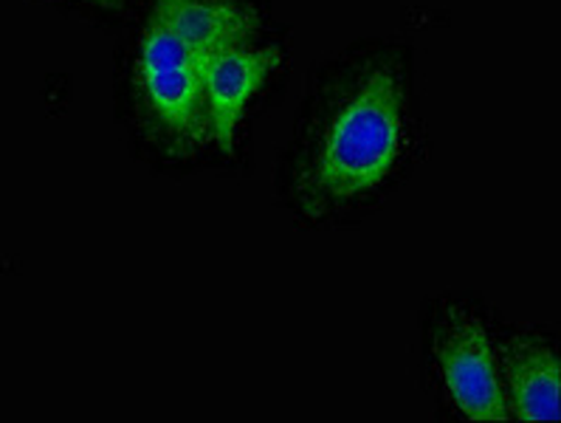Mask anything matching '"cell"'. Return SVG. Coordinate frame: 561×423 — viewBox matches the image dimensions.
<instances>
[{
	"instance_id": "cell-3",
	"label": "cell",
	"mask_w": 561,
	"mask_h": 423,
	"mask_svg": "<svg viewBox=\"0 0 561 423\" xmlns=\"http://www.w3.org/2000/svg\"><path fill=\"white\" fill-rule=\"evenodd\" d=\"M440 370L446 390L471 421H508V401L496 376L491 342L477 319H457L440 339Z\"/></svg>"
},
{
	"instance_id": "cell-5",
	"label": "cell",
	"mask_w": 561,
	"mask_h": 423,
	"mask_svg": "<svg viewBox=\"0 0 561 423\" xmlns=\"http://www.w3.org/2000/svg\"><path fill=\"white\" fill-rule=\"evenodd\" d=\"M152 14H159L204 62L226 48L245 46L254 32L251 12L234 0H156Z\"/></svg>"
},
{
	"instance_id": "cell-2",
	"label": "cell",
	"mask_w": 561,
	"mask_h": 423,
	"mask_svg": "<svg viewBox=\"0 0 561 423\" xmlns=\"http://www.w3.org/2000/svg\"><path fill=\"white\" fill-rule=\"evenodd\" d=\"M139 82L156 119L179 139L209 133L204 107V60L152 14L141 37Z\"/></svg>"
},
{
	"instance_id": "cell-1",
	"label": "cell",
	"mask_w": 561,
	"mask_h": 423,
	"mask_svg": "<svg viewBox=\"0 0 561 423\" xmlns=\"http://www.w3.org/2000/svg\"><path fill=\"white\" fill-rule=\"evenodd\" d=\"M403 100L390 71L370 73L324 130L317 186L331 198H353L390 175L401 152Z\"/></svg>"
},
{
	"instance_id": "cell-6",
	"label": "cell",
	"mask_w": 561,
	"mask_h": 423,
	"mask_svg": "<svg viewBox=\"0 0 561 423\" xmlns=\"http://www.w3.org/2000/svg\"><path fill=\"white\" fill-rule=\"evenodd\" d=\"M559 358L545 344L516 342L508 353V415L559 421Z\"/></svg>"
},
{
	"instance_id": "cell-7",
	"label": "cell",
	"mask_w": 561,
	"mask_h": 423,
	"mask_svg": "<svg viewBox=\"0 0 561 423\" xmlns=\"http://www.w3.org/2000/svg\"><path fill=\"white\" fill-rule=\"evenodd\" d=\"M85 3H91V7L107 9V12H119V9L125 7V0H85Z\"/></svg>"
},
{
	"instance_id": "cell-4",
	"label": "cell",
	"mask_w": 561,
	"mask_h": 423,
	"mask_svg": "<svg viewBox=\"0 0 561 423\" xmlns=\"http://www.w3.org/2000/svg\"><path fill=\"white\" fill-rule=\"evenodd\" d=\"M283 62L279 48H226L204 62V107L209 136L220 150L231 152L234 133L249 102L257 96L268 73Z\"/></svg>"
}]
</instances>
